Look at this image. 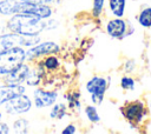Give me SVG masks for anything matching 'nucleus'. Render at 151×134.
Returning a JSON list of instances; mask_svg holds the SVG:
<instances>
[{
  "mask_svg": "<svg viewBox=\"0 0 151 134\" xmlns=\"http://www.w3.org/2000/svg\"><path fill=\"white\" fill-rule=\"evenodd\" d=\"M0 14L11 16L13 14H31L47 20L52 16L53 11L50 5L28 4L21 0H0Z\"/></svg>",
  "mask_w": 151,
  "mask_h": 134,
  "instance_id": "f257e3e1",
  "label": "nucleus"
},
{
  "mask_svg": "<svg viewBox=\"0 0 151 134\" xmlns=\"http://www.w3.org/2000/svg\"><path fill=\"white\" fill-rule=\"evenodd\" d=\"M6 27L9 32L34 36L46 31V20L31 14H13L6 21Z\"/></svg>",
  "mask_w": 151,
  "mask_h": 134,
  "instance_id": "f03ea898",
  "label": "nucleus"
},
{
  "mask_svg": "<svg viewBox=\"0 0 151 134\" xmlns=\"http://www.w3.org/2000/svg\"><path fill=\"white\" fill-rule=\"evenodd\" d=\"M26 61V49L17 46L0 53V76H5Z\"/></svg>",
  "mask_w": 151,
  "mask_h": 134,
  "instance_id": "7ed1b4c3",
  "label": "nucleus"
},
{
  "mask_svg": "<svg viewBox=\"0 0 151 134\" xmlns=\"http://www.w3.org/2000/svg\"><path fill=\"white\" fill-rule=\"evenodd\" d=\"M40 35H34V36H26V35H20L13 32H6L0 34V53L7 49H11L13 47L20 46V47H32L37 43L40 42Z\"/></svg>",
  "mask_w": 151,
  "mask_h": 134,
  "instance_id": "20e7f679",
  "label": "nucleus"
},
{
  "mask_svg": "<svg viewBox=\"0 0 151 134\" xmlns=\"http://www.w3.org/2000/svg\"><path fill=\"white\" fill-rule=\"evenodd\" d=\"M110 85V78L105 79L99 75L92 76L86 82V91L91 95V101L96 105H100L104 100V95L106 93L107 86Z\"/></svg>",
  "mask_w": 151,
  "mask_h": 134,
  "instance_id": "39448f33",
  "label": "nucleus"
},
{
  "mask_svg": "<svg viewBox=\"0 0 151 134\" xmlns=\"http://www.w3.org/2000/svg\"><path fill=\"white\" fill-rule=\"evenodd\" d=\"M60 51V46L54 41H40L39 43L29 47L26 51V61H33L39 58H44L50 54H57Z\"/></svg>",
  "mask_w": 151,
  "mask_h": 134,
  "instance_id": "423d86ee",
  "label": "nucleus"
},
{
  "mask_svg": "<svg viewBox=\"0 0 151 134\" xmlns=\"http://www.w3.org/2000/svg\"><path fill=\"white\" fill-rule=\"evenodd\" d=\"M2 106H5V112L8 115H20L31 110L32 100L28 95H26V93H24L11 99Z\"/></svg>",
  "mask_w": 151,
  "mask_h": 134,
  "instance_id": "0eeeda50",
  "label": "nucleus"
},
{
  "mask_svg": "<svg viewBox=\"0 0 151 134\" xmlns=\"http://www.w3.org/2000/svg\"><path fill=\"white\" fill-rule=\"evenodd\" d=\"M122 113L130 123L138 125L143 121L144 116L146 115V109L144 103L137 100V101L129 102L124 107H122Z\"/></svg>",
  "mask_w": 151,
  "mask_h": 134,
  "instance_id": "6e6552de",
  "label": "nucleus"
},
{
  "mask_svg": "<svg viewBox=\"0 0 151 134\" xmlns=\"http://www.w3.org/2000/svg\"><path fill=\"white\" fill-rule=\"evenodd\" d=\"M58 93L55 91H46L42 88H37L33 92V103L34 107L40 109L45 107H51L57 102Z\"/></svg>",
  "mask_w": 151,
  "mask_h": 134,
  "instance_id": "1a4fd4ad",
  "label": "nucleus"
},
{
  "mask_svg": "<svg viewBox=\"0 0 151 134\" xmlns=\"http://www.w3.org/2000/svg\"><path fill=\"white\" fill-rule=\"evenodd\" d=\"M29 65L24 62L20 66H18L15 69H13L12 72H9L8 74H6L4 78V83H8V85H22L26 80V76L29 72Z\"/></svg>",
  "mask_w": 151,
  "mask_h": 134,
  "instance_id": "9d476101",
  "label": "nucleus"
},
{
  "mask_svg": "<svg viewBox=\"0 0 151 134\" xmlns=\"http://www.w3.org/2000/svg\"><path fill=\"white\" fill-rule=\"evenodd\" d=\"M127 29V22L123 18L110 19L106 24V32L113 39H122L125 36Z\"/></svg>",
  "mask_w": 151,
  "mask_h": 134,
  "instance_id": "9b49d317",
  "label": "nucleus"
},
{
  "mask_svg": "<svg viewBox=\"0 0 151 134\" xmlns=\"http://www.w3.org/2000/svg\"><path fill=\"white\" fill-rule=\"evenodd\" d=\"M24 93H26V87L24 85H0V106Z\"/></svg>",
  "mask_w": 151,
  "mask_h": 134,
  "instance_id": "f8f14e48",
  "label": "nucleus"
},
{
  "mask_svg": "<svg viewBox=\"0 0 151 134\" xmlns=\"http://www.w3.org/2000/svg\"><path fill=\"white\" fill-rule=\"evenodd\" d=\"M126 0H109V8L113 16L123 18L125 13Z\"/></svg>",
  "mask_w": 151,
  "mask_h": 134,
  "instance_id": "ddd939ff",
  "label": "nucleus"
},
{
  "mask_svg": "<svg viewBox=\"0 0 151 134\" xmlns=\"http://www.w3.org/2000/svg\"><path fill=\"white\" fill-rule=\"evenodd\" d=\"M42 76H44V74L37 67L29 68V72H28L27 76H26V80H25V83L27 86H31V87H37V86L40 85V82L42 80Z\"/></svg>",
  "mask_w": 151,
  "mask_h": 134,
  "instance_id": "4468645a",
  "label": "nucleus"
},
{
  "mask_svg": "<svg viewBox=\"0 0 151 134\" xmlns=\"http://www.w3.org/2000/svg\"><path fill=\"white\" fill-rule=\"evenodd\" d=\"M41 61H42V65H44L45 69L48 71V72L57 71V69L60 67V61H59V59L55 56V54L46 55V56H44V60H41Z\"/></svg>",
  "mask_w": 151,
  "mask_h": 134,
  "instance_id": "2eb2a0df",
  "label": "nucleus"
},
{
  "mask_svg": "<svg viewBox=\"0 0 151 134\" xmlns=\"http://www.w3.org/2000/svg\"><path fill=\"white\" fill-rule=\"evenodd\" d=\"M66 112H67V107L65 103H63V102L54 103L50 112V118L55 119V120H61L66 115Z\"/></svg>",
  "mask_w": 151,
  "mask_h": 134,
  "instance_id": "dca6fc26",
  "label": "nucleus"
},
{
  "mask_svg": "<svg viewBox=\"0 0 151 134\" xmlns=\"http://www.w3.org/2000/svg\"><path fill=\"white\" fill-rule=\"evenodd\" d=\"M28 128H29L28 120L27 119H24V118H19V119H17V120L13 121V123H12V130L11 132L19 133V134L28 133Z\"/></svg>",
  "mask_w": 151,
  "mask_h": 134,
  "instance_id": "f3484780",
  "label": "nucleus"
},
{
  "mask_svg": "<svg viewBox=\"0 0 151 134\" xmlns=\"http://www.w3.org/2000/svg\"><path fill=\"white\" fill-rule=\"evenodd\" d=\"M138 24L143 28L151 27V7H145L138 14Z\"/></svg>",
  "mask_w": 151,
  "mask_h": 134,
  "instance_id": "a211bd4d",
  "label": "nucleus"
},
{
  "mask_svg": "<svg viewBox=\"0 0 151 134\" xmlns=\"http://www.w3.org/2000/svg\"><path fill=\"white\" fill-rule=\"evenodd\" d=\"M65 96H66V100L68 101V107L70 108H80L81 102L79 100V98H80L79 92H70Z\"/></svg>",
  "mask_w": 151,
  "mask_h": 134,
  "instance_id": "6ab92c4d",
  "label": "nucleus"
},
{
  "mask_svg": "<svg viewBox=\"0 0 151 134\" xmlns=\"http://www.w3.org/2000/svg\"><path fill=\"white\" fill-rule=\"evenodd\" d=\"M85 114H86L88 121L92 122V123H97V122L100 121V116H99L98 110H97V108L94 106H86Z\"/></svg>",
  "mask_w": 151,
  "mask_h": 134,
  "instance_id": "aec40b11",
  "label": "nucleus"
},
{
  "mask_svg": "<svg viewBox=\"0 0 151 134\" xmlns=\"http://www.w3.org/2000/svg\"><path fill=\"white\" fill-rule=\"evenodd\" d=\"M134 86H136V81L133 78L126 75V76H123L120 79V87L124 91H133Z\"/></svg>",
  "mask_w": 151,
  "mask_h": 134,
  "instance_id": "412c9836",
  "label": "nucleus"
},
{
  "mask_svg": "<svg viewBox=\"0 0 151 134\" xmlns=\"http://www.w3.org/2000/svg\"><path fill=\"white\" fill-rule=\"evenodd\" d=\"M104 4H105V0H93V4H92V15L94 18L100 16V14L103 12V8H104Z\"/></svg>",
  "mask_w": 151,
  "mask_h": 134,
  "instance_id": "4be33fe9",
  "label": "nucleus"
},
{
  "mask_svg": "<svg viewBox=\"0 0 151 134\" xmlns=\"http://www.w3.org/2000/svg\"><path fill=\"white\" fill-rule=\"evenodd\" d=\"M59 26V22L57 21V20H54V19H47L46 20V29H54V28H57Z\"/></svg>",
  "mask_w": 151,
  "mask_h": 134,
  "instance_id": "5701e85b",
  "label": "nucleus"
},
{
  "mask_svg": "<svg viewBox=\"0 0 151 134\" xmlns=\"http://www.w3.org/2000/svg\"><path fill=\"white\" fill-rule=\"evenodd\" d=\"M136 67V62L133 60H127L124 65V69L126 71V73H131Z\"/></svg>",
  "mask_w": 151,
  "mask_h": 134,
  "instance_id": "b1692460",
  "label": "nucleus"
},
{
  "mask_svg": "<svg viewBox=\"0 0 151 134\" xmlns=\"http://www.w3.org/2000/svg\"><path fill=\"white\" fill-rule=\"evenodd\" d=\"M77 132V128H76V126L74 125H67L63 130H61V133L63 134H74Z\"/></svg>",
  "mask_w": 151,
  "mask_h": 134,
  "instance_id": "393cba45",
  "label": "nucleus"
},
{
  "mask_svg": "<svg viewBox=\"0 0 151 134\" xmlns=\"http://www.w3.org/2000/svg\"><path fill=\"white\" fill-rule=\"evenodd\" d=\"M28 4H44V5H51L54 2V0H21Z\"/></svg>",
  "mask_w": 151,
  "mask_h": 134,
  "instance_id": "a878e982",
  "label": "nucleus"
},
{
  "mask_svg": "<svg viewBox=\"0 0 151 134\" xmlns=\"http://www.w3.org/2000/svg\"><path fill=\"white\" fill-rule=\"evenodd\" d=\"M11 133V127L6 122H0V134H8Z\"/></svg>",
  "mask_w": 151,
  "mask_h": 134,
  "instance_id": "bb28decb",
  "label": "nucleus"
},
{
  "mask_svg": "<svg viewBox=\"0 0 151 134\" xmlns=\"http://www.w3.org/2000/svg\"><path fill=\"white\" fill-rule=\"evenodd\" d=\"M4 29H7V27H6V22L0 21V34L4 33Z\"/></svg>",
  "mask_w": 151,
  "mask_h": 134,
  "instance_id": "cd10ccee",
  "label": "nucleus"
},
{
  "mask_svg": "<svg viewBox=\"0 0 151 134\" xmlns=\"http://www.w3.org/2000/svg\"><path fill=\"white\" fill-rule=\"evenodd\" d=\"M1 121H2V113L0 112V122H1Z\"/></svg>",
  "mask_w": 151,
  "mask_h": 134,
  "instance_id": "c85d7f7f",
  "label": "nucleus"
},
{
  "mask_svg": "<svg viewBox=\"0 0 151 134\" xmlns=\"http://www.w3.org/2000/svg\"><path fill=\"white\" fill-rule=\"evenodd\" d=\"M150 1H151V0H150Z\"/></svg>",
  "mask_w": 151,
  "mask_h": 134,
  "instance_id": "c756f323",
  "label": "nucleus"
}]
</instances>
